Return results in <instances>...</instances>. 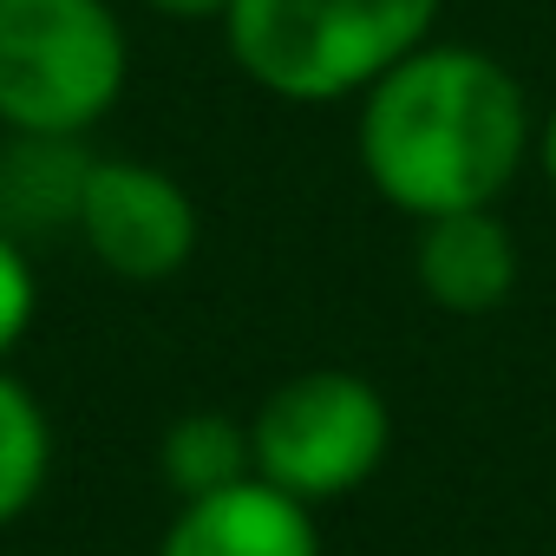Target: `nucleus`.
<instances>
[{
  "instance_id": "7ed1b4c3",
  "label": "nucleus",
  "mask_w": 556,
  "mask_h": 556,
  "mask_svg": "<svg viewBox=\"0 0 556 556\" xmlns=\"http://www.w3.org/2000/svg\"><path fill=\"white\" fill-rule=\"evenodd\" d=\"M125 27L105 0H0V125L79 138L125 92Z\"/></svg>"
},
{
  "instance_id": "ddd939ff",
  "label": "nucleus",
  "mask_w": 556,
  "mask_h": 556,
  "mask_svg": "<svg viewBox=\"0 0 556 556\" xmlns=\"http://www.w3.org/2000/svg\"><path fill=\"white\" fill-rule=\"evenodd\" d=\"M543 177L556 184V112H549V125H543Z\"/></svg>"
},
{
  "instance_id": "9d476101",
  "label": "nucleus",
  "mask_w": 556,
  "mask_h": 556,
  "mask_svg": "<svg viewBox=\"0 0 556 556\" xmlns=\"http://www.w3.org/2000/svg\"><path fill=\"white\" fill-rule=\"evenodd\" d=\"M47 465H53V432L40 400L14 374H0V523H14L40 497Z\"/></svg>"
},
{
  "instance_id": "f257e3e1",
  "label": "nucleus",
  "mask_w": 556,
  "mask_h": 556,
  "mask_svg": "<svg viewBox=\"0 0 556 556\" xmlns=\"http://www.w3.org/2000/svg\"><path fill=\"white\" fill-rule=\"evenodd\" d=\"M530 144L523 86L478 47H413L367 86L361 164L406 216L484 210L517 177Z\"/></svg>"
},
{
  "instance_id": "20e7f679",
  "label": "nucleus",
  "mask_w": 556,
  "mask_h": 556,
  "mask_svg": "<svg viewBox=\"0 0 556 556\" xmlns=\"http://www.w3.org/2000/svg\"><path fill=\"white\" fill-rule=\"evenodd\" d=\"M393 445V413L374 380L315 367L282 380L249 419V458L255 478L282 484L302 504H328L361 491Z\"/></svg>"
},
{
  "instance_id": "f03ea898",
  "label": "nucleus",
  "mask_w": 556,
  "mask_h": 556,
  "mask_svg": "<svg viewBox=\"0 0 556 556\" xmlns=\"http://www.w3.org/2000/svg\"><path fill=\"white\" fill-rule=\"evenodd\" d=\"M439 0H229L223 34L236 66L295 105L367 92L387 66L426 47Z\"/></svg>"
},
{
  "instance_id": "0eeeda50",
  "label": "nucleus",
  "mask_w": 556,
  "mask_h": 556,
  "mask_svg": "<svg viewBox=\"0 0 556 556\" xmlns=\"http://www.w3.org/2000/svg\"><path fill=\"white\" fill-rule=\"evenodd\" d=\"M413 268H419V289L432 308L491 315L517 289V242L491 216V203L484 210H445V216H426Z\"/></svg>"
},
{
  "instance_id": "423d86ee",
  "label": "nucleus",
  "mask_w": 556,
  "mask_h": 556,
  "mask_svg": "<svg viewBox=\"0 0 556 556\" xmlns=\"http://www.w3.org/2000/svg\"><path fill=\"white\" fill-rule=\"evenodd\" d=\"M157 556H321V536L302 497L249 471L210 497H184Z\"/></svg>"
},
{
  "instance_id": "1a4fd4ad",
  "label": "nucleus",
  "mask_w": 556,
  "mask_h": 556,
  "mask_svg": "<svg viewBox=\"0 0 556 556\" xmlns=\"http://www.w3.org/2000/svg\"><path fill=\"white\" fill-rule=\"evenodd\" d=\"M157 465H164L177 497H210V491L255 471L249 426L229 419V413H184V419H170V432L157 445Z\"/></svg>"
},
{
  "instance_id": "9b49d317",
  "label": "nucleus",
  "mask_w": 556,
  "mask_h": 556,
  "mask_svg": "<svg viewBox=\"0 0 556 556\" xmlns=\"http://www.w3.org/2000/svg\"><path fill=\"white\" fill-rule=\"evenodd\" d=\"M34 308H40V289H34L27 249H21V236H14V229H0V354H8V348L27 334Z\"/></svg>"
},
{
  "instance_id": "6e6552de",
  "label": "nucleus",
  "mask_w": 556,
  "mask_h": 556,
  "mask_svg": "<svg viewBox=\"0 0 556 556\" xmlns=\"http://www.w3.org/2000/svg\"><path fill=\"white\" fill-rule=\"evenodd\" d=\"M92 157L73 151V138H21L0 157V229H60L79 223Z\"/></svg>"
},
{
  "instance_id": "39448f33",
  "label": "nucleus",
  "mask_w": 556,
  "mask_h": 556,
  "mask_svg": "<svg viewBox=\"0 0 556 556\" xmlns=\"http://www.w3.org/2000/svg\"><path fill=\"white\" fill-rule=\"evenodd\" d=\"M73 229L118 282H170L197 249V203L157 164L92 157Z\"/></svg>"
},
{
  "instance_id": "f8f14e48",
  "label": "nucleus",
  "mask_w": 556,
  "mask_h": 556,
  "mask_svg": "<svg viewBox=\"0 0 556 556\" xmlns=\"http://www.w3.org/2000/svg\"><path fill=\"white\" fill-rule=\"evenodd\" d=\"M144 8L164 14V21H223L229 0H144Z\"/></svg>"
}]
</instances>
